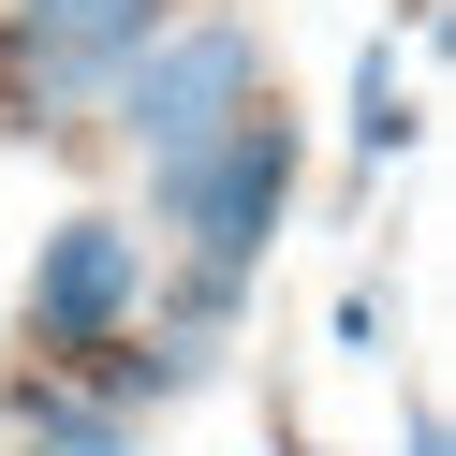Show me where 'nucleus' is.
Segmentation results:
<instances>
[{"label": "nucleus", "instance_id": "9", "mask_svg": "<svg viewBox=\"0 0 456 456\" xmlns=\"http://www.w3.org/2000/svg\"><path fill=\"white\" fill-rule=\"evenodd\" d=\"M280 456H324V442H309V427H295V412H280Z\"/></svg>", "mask_w": 456, "mask_h": 456}, {"label": "nucleus", "instance_id": "1", "mask_svg": "<svg viewBox=\"0 0 456 456\" xmlns=\"http://www.w3.org/2000/svg\"><path fill=\"white\" fill-rule=\"evenodd\" d=\"M148 177V250H191V265H280V236H295V177H309V118L295 103H236V118L207 133V148H162L133 162Z\"/></svg>", "mask_w": 456, "mask_h": 456}, {"label": "nucleus", "instance_id": "6", "mask_svg": "<svg viewBox=\"0 0 456 456\" xmlns=\"http://www.w3.org/2000/svg\"><path fill=\"white\" fill-rule=\"evenodd\" d=\"M338 148H354L338 207H383V162H412V148H427V89L397 74V45H383V30L354 45V103H338Z\"/></svg>", "mask_w": 456, "mask_h": 456}, {"label": "nucleus", "instance_id": "7", "mask_svg": "<svg viewBox=\"0 0 456 456\" xmlns=\"http://www.w3.org/2000/svg\"><path fill=\"white\" fill-rule=\"evenodd\" d=\"M324 338H338V354H354V368H383V338H397V295H383V280H338V309H324Z\"/></svg>", "mask_w": 456, "mask_h": 456}, {"label": "nucleus", "instance_id": "5", "mask_svg": "<svg viewBox=\"0 0 456 456\" xmlns=\"http://www.w3.org/2000/svg\"><path fill=\"white\" fill-rule=\"evenodd\" d=\"M0 442H15V456H148V412H118L89 368L15 354V368H0Z\"/></svg>", "mask_w": 456, "mask_h": 456}, {"label": "nucleus", "instance_id": "4", "mask_svg": "<svg viewBox=\"0 0 456 456\" xmlns=\"http://www.w3.org/2000/svg\"><path fill=\"white\" fill-rule=\"evenodd\" d=\"M162 15H191V0H0V45H15V60H45L74 103H103V74H118Z\"/></svg>", "mask_w": 456, "mask_h": 456}, {"label": "nucleus", "instance_id": "3", "mask_svg": "<svg viewBox=\"0 0 456 456\" xmlns=\"http://www.w3.org/2000/svg\"><path fill=\"white\" fill-rule=\"evenodd\" d=\"M133 309H148V221H118V207H74V221H45L30 280H15V354L74 368L89 338H118Z\"/></svg>", "mask_w": 456, "mask_h": 456}, {"label": "nucleus", "instance_id": "2", "mask_svg": "<svg viewBox=\"0 0 456 456\" xmlns=\"http://www.w3.org/2000/svg\"><path fill=\"white\" fill-rule=\"evenodd\" d=\"M265 89H280V30L250 0H191V15H162V30L103 74L89 118L118 133V162H162V148H207V133L236 118V103H265Z\"/></svg>", "mask_w": 456, "mask_h": 456}, {"label": "nucleus", "instance_id": "8", "mask_svg": "<svg viewBox=\"0 0 456 456\" xmlns=\"http://www.w3.org/2000/svg\"><path fill=\"white\" fill-rule=\"evenodd\" d=\"M397 456H456V427H442V397H427V383L397 397Z\"/></svg>", "mask_w": 456, "mask_h": 456}]
</instances>
